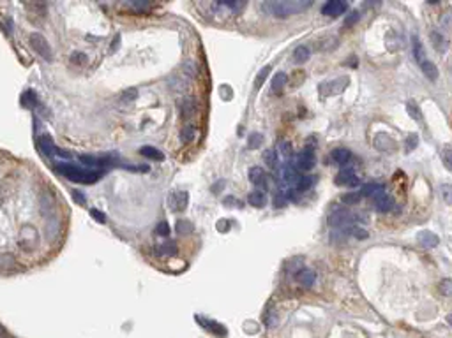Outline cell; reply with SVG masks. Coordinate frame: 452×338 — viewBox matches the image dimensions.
Segmentation results:
<instances>
[{
  "mask_svg": "<svg viewBox=\"0 0 452 338\" xmlns=\"http://www.w3.org/2000/svg\"><path fill=\"white\" fill-rule=\"evenodd\" d=\"M55 171H57L58 174H62L64 178L71 180V182H76V183H85V185L97 182V180L105 174V171H95V169H89V168L81 169L74 164H69V162H58V164H55Z\"/></svg>",
  "mask_w": 452,
  "mask_h": 338,
  "instance_id": "1",
  "label": "cell"
},
{
  "mask_svg": "<svg viewBox=\"0 0 452 338\" xmlns=\"http://www.w3.org/2000/svg\"><path fill=\"white\" fill-rule=\"evenodd\" d=\"M311 4H313L311 0H299V2L297 0H286V2L274 0V2H263L262 9L276 18H288L291 14L306 11Z\"/></svg>",
  "mask_w": 452,
  "mask_h": 338,
  "instance_id": "2",
  "label": "cell"
},
{
  "mask_svg": "<svg viewBox=\"0 0 452 338\" xmlns=\"http://www.w3.org/2000/svg\"><path fill=\"white\" fill-rule=\"evenodd\" d=\"M41 245V236H39L37 229L32 227V225H27V227H21V231L18 233V247L23 252H34V250L39 249Z\"/></svg>",
  "mask_w": 452,
  "mask_h": 338,
  "instance_id": "3",
  "label": "cell"
},
{
  "mask_svg": "<svg viewBox=\"0 0 452 338\" xmlns=\"http://www.w3.org/2000/svg\"><path fill=\"white\" fill-rule=\"evenodd\" d=\"M364 220L361 215H357V213H350V211H334V213H330V217H328V225L330 227H350L352 224H355V222H361Z\"/></svg>",
  "mask_w": 452,
  "mask_h": 338,
  "instance_id": "4",
  "label": "cell"
},
{
  "mask_svg": "<svg viewBox=\"0 0 452 338\" xmlns=\"http://www.w3.org/2000/svg\"><path fill=\"white\" fill-rule=\"evenodd\" d=\"M293 166L295 171H302V173H307L316 166V157H314V152L311 148H304V150L297 153V157L293 159V162H290Z\"/></svg>",
  "mask_w": 452,
  "mask_h": 338,
  "instance_id": "5",
  "label": "cell"
},
{
  "mask_svg": "<svg viewBox=\"0 0 452 338\" xmlns=\"http://www.w3.org/2000/svg\"><path fill=\"white\" fill-rule=\"evenodd\" d=\"M334 182H336V185H338V187L355 188V187H359V185H361V178H359V174H355V171H353V169H343V171H339V173L336 174Z\"/></svg>",
  "mask_w": 452,
  "mask_h": 338,
  "instance_id": "6",
  "label": "cell"
},
{
  "mask_svg": "<svg viewBox=\"0 0 452 338\" xmlns=\"http://www.w3.org/2000/svg\"><path fill=\"white\" fill-rule=\"evenodd\" d=\"M189 204V194L186 190H175L168 196V206L172 208L175 213H182Z\"/></svg>",
  "mask_w": 452,
  "mask_h": 338,
  "instance_id": "7",
  "label": "cell"
},
{
  "mask_svg": "<svg viewBox=\"0 0 452 338\" xmlns=\"http://www.w3.org/2000/svg\"><path fill=\"white\" fill-rule=\"evenodd\" d=\"M195 321L200 324L201 328H205L207 331H210V333L216 335V337H219V338H224L226 335H228V329L224 328L223 324L207 319V317H203V315H195Z\"/></svg>",
  "mask_w": 452,
  "mask_h": 338,
  "instance_id": "8",
  "label": "cell"
},
{
  "mask_svg": "<svg viewBox=\"0 0 452 338\" xmlns=\"http://www.w3.org/2000/svg\"><path fill=\"white\" fill-rule=\"evenodd\" d=\"M30 44H32L34 50H36L39 55L43 56V58H46V60H52V48H50L48 41L43 37V35H41V34H37V32L30 34Z\"/></svg>",
  "mask_w": 452,
  "mask_h": 338,
  "instance_id": "9",
  "label": "cell"
},
{
  "mask_svg": "<svg viewBox=\"0 0 452 338\" xmlns=\"http://www.w3.org/2000/svg\"><path fill=\"white\" fill-rule=\"evenodd\" d=\"M346 11H348V4L343 2V0H330V2H327V4L322 7V14L330 16V18H338V16H341V14L346 13Z\"/></svg>",
  "mask_w": 452,
  "mask_h": 338,
  "instance_id": "10",
  "label": "cell"
},
{
  "mask_svg": "<svg viewBox=\"0 0 452 338\" xmlns=\"http://www.w3.org/2000/svg\"><path fill=\"white\" fill-rule=\"evenodd\" d=\"M37 146H39V152H41L44 157H48V159H53V157L58 153V148L55 146L53 139L50 136H46V134L37 139Z\"/></svg>",
  "mask_w": 452,
  "mask_h": 338,
  "instance_id": "11",
  "label": "cell"
},
{
  "mask_svg": "<svg viewBox=\"0 0 452 338\" xmlns=\"http://www.w3.org/2000/svg\"><path fill=\"white\" fill-rule=\"evenodd\" d=\"M248 178H249V182L254 185V187H258V188H262V192L265 190V188H269V185H267V174H265V171H263L262 168H251L249 169V173H248Z\"/></svg>",
  "mask_w": 452,
  "mask_h": 338,
  "instance_id": "12",
  "label": "cell"
},
{
  "mask_svg": "<svg viewBox=\"0 0 452 338\" xmlns=\"http://www.w3.org/2000/svg\"><path fill=\"white\" fill-rule=\"evenodd\" d=\"M417 241L424 249H434L440 243V238L431 231H420V233H417Z\"/></svg>",
  "mask_w": 452,
  "mask_h": 338,
  "instance_id": "13",
  "label": "cell"
},
{
  "mask_svg": "<svg viewBox=\"0 0 452 338\" xmlns=\"http://www.w3.org/2000/svg\"><path fill=\"white\" fill-rule=\"evenodd\" d=\"M352 152L348 150V148H334L332 152H330V159H332L334 164L338 166H346L350 160H352Z\"/></svg>",
  "mask_w": 452,
  "mask_h": 338,
  "instance_id": "14",
  "label": "cell"
},
{
  "mask_svg": "<svg viewBox=\"0 0 452 338\" xmlns=\"http://www.w3.org/2000/svg\"><path fill=\"white\" fill-rule=\"evenodd\" d=\"M375 208H376V211H380V213H387V211H390L394 208V199L390 196H387L385 192L380 194V196L375 197Z\"/></svg>",
  "mask_w": 452,
  "mask_h": 338,
  "instance_id": "15",
  "label": "cell"
},
{
  "mask_svg": "<svg viewBox=\"0 0 452 338\" xmlns=\"http://www.w3.org/2000/svg\"><path fill=\"white\" fill-rule=\"evenodd\" d=\"M177 243L173 239H164L161 243L156 247V252L161 255V257H172V255H177Z\"/></svg>",
  "mask_w": 452,
  "mask_h": 338,
  "instance_id": "16",
  "label": "cell"
},
{
  "mask_svg": "<svg viewBox=\"0 0 452 338\" xmlns=\"http://www.w3.org/2000/svg\"><path fill=\"white\" fill-rule=\"evenodd\" d=\"M375 146L381 152H392L394 150V141H392V137H390L389 134L381 132V134H376Z\"/></svg>",
  "mask_w": 452,
  "mask_h": 338,
  "instance_id": "17",
  "label": "cell"
},
{
  "mask_svg": "<svg viewBox=\"0 0 452 338\" xmlns=\"http://www.w3.org/2000/svg\"><path fill=\"white\" fill-rule=\"evenodd\" d=\"M179 109H181V115L184 118H191L196 113V101L191 97L182 99L181 102H179Z\"/></svg>",
  "mask_w": 452,
  "mask_h": 338,
  "instance_id": "18",
  "label": "cell"
},
{
  "mask_svg": "<svg viewBox=\"0 0 452 338\" xmlns=\"http://www.w3.org/2000/svg\"><path fill=\"white\" fill-rule=\"evenodd\" d=\"M297 280L302 284V286L306 287H311L316 282V273H314V270H309V268H304V270H300L299 273H297Z\"/></svg>",
  "mask_w": 452,
  "mask_h": 338,
  "instance_id": "19",
  "label": "cell"
},
{
  "mask_svg": "<svg viewBox=\"0 0 452 338\" xmlns=\"http://www.w3.org/2000/svg\"><path fill=\"white\" fill-rule=\"evenodd\" d=\"M385 192V187L381 185V183H367V185H364L361 190V196H369V197H376L380 196V194Z\"/></svg>",
  "mask_w": 452,
  "mask_h": 338,
  "instance_id": "20",
  "label": "cell"
},
{
  "mask_svg": "<svg viewBox=\"0 0 452 338\" xmlns=\"http://www.w3.org/2000/svg\"><path fill=\"white\" fill-rule=\"evenodd\" d=\"M140 153L150 160H157V162H163V160H164V153H163L161 150L154 148V146H142V148H140Z\"/></svg>",
  "mask_w": 452,
  "mask_h": 338,
  "instance_id": "21",
  "label": "cell"
},
{
  "mask_svg": "<svg viewBox=\"0 0 452 338\" xmlns=\"http://www.w3.org/2000/svg\"><path fill=\"white\" fill-rule=\"evenodd\" d=\"M248 203L254 208H263L267 204V196L262 190H253L248 196Z\"/></svg>",
  "mask_w": 452,
  "mask_h": 338,
  "instance_id": "22",
  "label": "cell"
},
{
  "mask_svg": "<svg viewBox=\"0 0 452 338\" xmlns=\"http://www.w3.org/2000/svg\"><path fill=\"white\" fill-rule=\"evenodd\" d=\"M420 69H422L424 76H426L429 81H436L438 80V67L434 66L431 60H424L422 64H420Z\"/></svg>",
  "mask_w": 452,
  "mask_h": 338,
  "instance_id": "23",
  "label": "cell"
},
{
  "mask_svg": "<svg viewBox=\"0 0 452 338\" xmlns=\"http://www.w3.org/2000/svg\"><path fill=\"white\" fill-rule=\"evenodd\" d=\"M431 42H433V46L436 48L438 51H442V53H445L447 51V48H449V44H447V39L443 37L442 34L438 32V30H434V32H431Z\"/></svg>",
  "mask_w": 452,
  "mask_h": 338,
  "instance_id": "24",
  "label": "cell"
},
{
  "mask_svg": "<svg viewBox=\"0 0 452 338\" xmlns=\"http://www.w3.org/2000/svg\"><path fill=\"white\" fill-rule=\"evenodd\" d=\"M286 81H288V76H286L283 70H281V72H277V74H274V78H272V81H271L272 90H274L276 94H279L281 90L285 88Z\"/></svg>",
  "mask_w": 452,
  "mask_h": 338,
  "instance_id": "25",
  "label": "cell"
},
{
  "mask_svg": "<svg viewBox=\"0 0 452 338\" xmlns=\"http://www.w3.org/2000/svg\"><path fill=\"white\" fill-rule=\"evenodd\" d=\"M311 56V51L307 46H297L295 51H293V60H295V64H306V62L309 60Z\"/></svg>",
  "mask_w": 452,
  "mask_h": 338,
  "instance_id": "26",
  "label": "cell"
},
{
  "mask_svg": "<svg viewBox=\"0 0 452 338\" xmlns=\"http://www.w3.org/2000/svg\"><path fill=\"white\" fill-rule=\"evenodd\" d=\"M263 159H265L269 168L274 169V171H279V157H277L276 150H267L265 153H263Z\"/></svg>",
  "mask_w": 452,
  "mask_h": 338,
  "instance_id": "27",
  "label": "cell"
},
{
  "mask_svg": "<svg viewBox=\"0 0 452 338\" xmlns=\"http://www.w3.org/2000/svg\"><path fill=\"white\" fill-rule=\"evenodd\" d=\"M277 150H279L281 159L285 160V162H291V157H293V150H291V145L288 143V141H281L279 146H277Z\"/></svg>",
  "mask_w": 452,
  "mask_h": 338,
  "instance_id": "28",
  "label": "cell"
},
{
  "mask_svg": "<svg viewBox=\"0 0 452 338\" xmlns=\"http://www.w3.org/2000/svg\"><path fill=\"white\" fill-rule=\"evenodd\" d=\"M263 141H265V137H263L262 132H253L251 136L248 137V148H251V150H254V148H260Z\"/></svg>",
  "mask_w": 452,
  "mask_h": 338,
  "instance_id": "29",
  "label": "cell"
},
{
  "mask_svg": "<svg viewBox=\"0 0 452 338\" xmlns=\"http://www.w3.org/2000/svg\"><path fill=\"white\" fill-rule=\"evenodd\" d=\"M406 111H408V115L414 118L415 122H420V120H422V113H420V108L414 102V101L406 102Z\"/></svg>",
  "mask_w": 452,
  "mask_h": 338,
  "instance_id": "30",
  "label": "cell"
},
{
  "mask_svg": "<svg viewBox=\"0 0 452 338\" xmlns=\"http://www.w3.org/2000/svg\"><path fill=\"white\" fill-rule=\"evenodd\" d=\"M272 70V67L271 66H265V67H262L260 69V72H258V76H256V80H254V88H262L263 86V83H265V80H267V76H269V72Z\"/></svg>",
  "mask_w": 452,
  "mask_h": 338,
  "instance_id": "31",
  "label": "cell"
},
{
  "mask_svg": "<svg viewBox=\"0 0 452 338\" xmlns=\"http://www.w3.org/2000/svg\"><path fill=\"white\" fill-rule=\"evenodd\" d=\"M414 56L419 64H422V62L426 60V51H424V48L419 39H414Z\"/></svg>",
  "mask_w": 452,
  "mask_h": 338,
  "instance_id": "32",
  "label": "cell"
},
{
  "mask_svg": "<svg viewBox=\"0 0 452 338\" xmlns=\"http://www.w3.org/2000/svg\"><path fill=\"white\" fill-rule=\"evenodd\" d=\"M195 136H196V129L193 125H187V127H184V129H182L181 141H182V143H191V141L195 139Z\"/></svg>",
  "mask_w": 452,
  "mask_h": 338,
  "instance_id": "33",
  "label": "cell"
},
{
  "mask_svg": "<svg viewBox=\"0 0 452 338\" xmlns=\"http://www.w3.org/2000/svg\"><path fill=\"white\" fill-rule=\"evenodd\" d=\"M419 146V136L415 134V132H412L408 137H406V143H405V152L406 153H410V152H414L415 148Z\"/></svg>",
  "mask_w": 452,
  "mask_h": 338,
  "instance_id": "34",
  "label": "cell"
},
{
  "mask_svg": "<svg viewBox=\"0 0 452 338\" xmlns=\"http://www.w3.org/2000/svg\"><path fill=\"white\" fill-rule=\"evenodd\" d=\"M175 227H177V233H179L181 236H182V235H189V233H193V224H191L189 220H182V219H181V220L177 222Z\"/></svg>",
  "mask_w": 452,
  "mask_h": 338,
  "instance_id": "35",
  "label": "cell"
},
{
  "mask_svg": "<svg viewBox=\"0 0 452 338\" xmlns=\"http://www.w3.org/2000/svg\"><path fill=\"white\" fill-rule=\"evenodd\" d=\"M138 99V90L136 88H129V90H126L124 94H122V97H120V101L124 104H131V102H134Z\"/></svg>",
  "mask_w": 452,
  "mask_h": 338,
  "instance_id": "36",
  "label": "cell"
},
{
  "mask_svg": "<svg viewBox=\"0 0 452 338\" xmlns=\"http://www.w3.org/2000/svg\"><path fill=\"white\" fill-rule=\"evenodd\" d=\"M219 5H224V7H230L232 11H235V13H238V11L244 9V2H235V0H223V2H219Z\"/></svg>",
  "mask_w": 452,
  "mask_h": 338,
  "instance_id": "37",
  "label": "cell"
},
{
  "mask_svg": "<svg viewBox=\"0 0 452 338\" xmlns=\"http://www.w3.org/2000/svg\"><path fill=\"white\" fill-rule=\"evenodd\" d=\"M361 192H350V194H344L343 196V203H346V204H357L359 201H361Z\"/></svg>",
  "mask_w": 452,
  "mask_h": 338,
  "instance_id": "38",
  "label": "cell"
},
{
  "mask_svg": "<svg viewBox=\"0 0 452 338\" xmlns=\"http://www.w3.org/2000/svg\"><path fill=\"white\" fill-rule=\"evenodd\" d=\"M442 160H443V164H445V168L451 171L452 169V160H451V145H447L445 148H443V152H442Z\"/></svg>",
  "mask_w": 452,
  "mask_h": 338,
  "instance_id": "39",
  "label": "cell"
},
{
  "mask_svg": "<svg viewBox=\"0 0 452 338\" xmlns=\"http://www.w3.org/2000/svg\"><path fill=\"white\" fill-rule=\"evenodd\" d=\"M286 203H288V196H286V192H277L276 197H274V206L283 208V206H286Z\"/></svg>",
  "mask_w": 452,
  "mask_h": 338,
  "instance_id": "40",
  "label": "cell"
},
{
  "mask_svg": "<svg viewBox=\"0 0 452 338\" xmlns=\"http://www.w3.org/2000/svg\"><path fill=\"white\" fill-rule=\"evenodd\" d=\"M156 235L157 236H168L170 235V225H168V222H159V224H157Z\"/></svg>",
  "mask_w": 452,
  "mask_h": 338,
  "instance_id": "41",
  "label": "cell"
},
{
  "mask_svg": "<svg viewBox=\"0 0 452 338\" xmlns=\"http://www.w3.org/2000/svg\"><path fill=\"white\" fill-rule=\"evenodd\" d=\"M352 236H355V238H367V233L364 229H361V227H357V225H353V227H350V231H348Z\"/></svg>",
  "mask_w": 452,
  "mask_h": 338,
  "instance_id": "42",
  "label": "cell"
},
{
  "mask_svg": "<svg viewBox=\"0 0 452 338\" xmlns=\"http://www.w3.org/2000/svg\"><path fill=\"white\" fill-rule=\"evenodd\" d=\"M219 94H221V97H223V99H228V101H230V99L234 97V90L230 88V84H223V86H221V90H219Z\"/></svg>",
  "mask_w": 452,
  "mask_h": 338,
  "instance_id": "43",
  "label": "cell"
},
{
  "mask_svg": "<svg viewBox=\"0 0 452 338\" xmlns=\"http://www.w3.org/2000/svg\"><path fill=\"white\" fill-rule=\"evenodd\" d=\"M90 215H92V219H94V220L101 222V224H105V222H106L105 213H103L101 210H95V208H94V210H90Z\"/></svg>",
  "mask_w": 452,
  "mask_h": 338,
  "instance_id": "44",
  "label": "cell"
},
{
  "mask_svg": "<svg viewBox=\"0 0 452 338\" xmlns=\"http://www.w3.org/2000/svg\"><path fill=\"white\" fill-rule=\"evenodd\" d=\"M13 259L7 257V255H4V257H0V270H9V268H13Z\"/></svg>",
  "mask_w": 452,
  "mask_h": 338,
  "instance_id": "45",
  "label": "cell"
},
{
  "mask_svg": "<svg viewBox=\"0 0 452 338\" xmlns=\"http://www.w3.org/2000/svg\"><path fill=\"white\" fill-rule=\"evenodd\" d=\"M359 21V11H353V13H350L348 14V18H346V21H344V25H352V23H357Z\"/></svg>",
  "mask_w": 452,
  "mask_h": 338,
  "instance_id": "46",
  "label": "cell"
},
{
  "mask_svg": "<svg viewBox=\"0 0 452 338\" xmlns=\"http://www.w3.org/2000/svg\"><path fill=\"white\" fill-rule=\"evenodd\" d=\"M451 286H452V284H451V280H449V278H445V280L442 282V286H440V287H442V291H443V294H445V296H451Z\"/></svg>",
  "mask_w": 452,
  "mask_h": 338,
  "instance_id": "47",
  "label": "cell"
},
{
  "mask_svg": "<svg viewBox=\"0 0 452 338\" xmlns=\"http://www.w3.org/2000/svg\"><path fill=\"white\" fill-rule=\"evenodd\" d=\"M72 196L76 197V201L80 203V204H83V203L87 201V199H85V196H83V194H81L80 190H72Z\"/></svg>",
  "mask_w": 452,
  "mask_h": 338,
  "instance_id": "48",
  "label": "cell"
},
{
  "mask_svg": "<svg viewBox=\"0 0 452 338\" xmlns=\"http://www.w3.org/2000/svg\"><path fill=\"white\" fill-rule=\"evenodd\" d=\"M442 192H443V197H445V201L451 203V187H449V185H443Z\"/></svg>",
  "mask_w": 452,
  "mask_h": 338,
  "instance_id": "49",
  "label": "cell"
},
{
  "mask_svg": "<svg viewBox=\"0 0 452 338\" xmlns=\"http://www.w3.org/2000/svg\"><path fill=\"white\" fill-rule=\"evenodd\" d=\"M72 56H74V62H76V64H83V62L87 60V56L83 55V53H74Z\"/></svg>",
  "mask_w": 452,
  "mask_h": 338,
  "instance_id": "50",
  "label": "cell"
},
{
  "mask_svg": "<svg viewBox=\"0 0 452 338\" xmlns=\"http://www.w3.org/2000/svg\"><path fill=\"white\" fill-rule=\"evenodd\" d=\"M120 46V35L117 34V37H115V46H111V51H117Z\"/></svg>",
  "mask_w": 452,
  "mask_h": 338,
  "instance_id": "51",
  "label": "cell"
},
{
  "mask_svg": "<svg viewBox=\"0 0 452 338\" xmlns=\"http://www.w3.org/2000/svg\"><path fill=\"white\" fill-rule=\"evenodd\" d=\"M5 337V333H4V329L0 328V338H4Z\"/></svg>",
  "mask_w": 452,
  "mask_h": 338,
  "instance_id": "52",
  "label": "cell"
}]
</instances>
